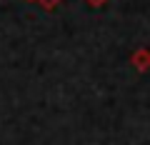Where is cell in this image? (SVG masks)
Masks as SVG:
<instances>
[{
    "instance_id": "obj_1",
    "label": "cell",
    "mask_w": 150,
    "mask_h": 145,
    "mask_svg": "<svg viewBox=\"0 0 150 145\" xmlns=\"http://www.w3.org/2000/svg\"><path fill=\"white\" fill-rule=\"evenodd\" d=\"M130 63L135 65L138 73H145V70L150 68V53H148V48H140L135 55H130Z\"/></svg>"
},
{
    "instance_id": "obj_2",
    "label": "cell",
    "mask_w": 150,
    "mask_h": 145,
    "mask_svg": "<svg viewBox=\"0 0 150 145\" xmlns=\"http://www.w3.org/2000/svg\"><path fill=\"white\" fill-rule=\"evenodd\" d=\"M38 3H40L45 10H55V8L60 5V0H38Z\"/></svg>"
},
{
    "instance_id": "obj_3",
    "label": "cell",
    "mask_w": 150,
    "mask_h": 145,
    "mask_svg": "<svg viewBox=\"0 0 150 145\" xmlns=\"http://www.w3.org/2000/svg\"><path fill=\"white\" fill-rule=\"evenodd\" d=\"M88 5H93V8H100V5H105L108 0H85Z\"/></svg>"
}]
</instances>
